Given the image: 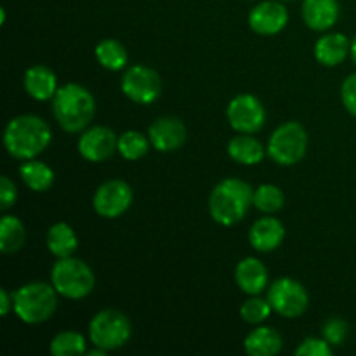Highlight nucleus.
<instances>
[{"instance_id": "31", "label": "nucleus", "mask_w": 356, "mask_h": 356, "mask_svg": "<svg viewBox=\"0 0 356 356\" xmlns=\"http://www.w3.org/2000/svg\"><path fill=\"white\" fill-rule=\"evenodd\" d=\"M298 356H330L332 355V346L325 339L318 337H306L299 348L296 350Z\"/></svg>"}, {"instance_id": "21", "label": "nucleus", "mask_w": 356, "mask_h": 356, "mask_svg": "<svg viewBox=\"0 0 356 356\" xmlns=\"http://www.w3.org/2000/svg\"><path fill=\"white\" fill-rule=\"evenodd\" d=\"M284 341L273 327H257L243 341L245 353L250 356H273L280 353Z\"/></svg>"}, {"instance_id": "27", "label": "nucleus", "mask_w": 356, "mask_h": 356, "mask_svg": "<svg viewBox=\"0 0 356 356\" xmlns=\"http://www.w3.org/2000/svg\"><path fill=\"white\" fill-rule=\"evenodd\" d=\"M149 145H152L149 138L139 131H125L124 134L118 136V153L131 162L143 159L148 153Z\"/></svg>"}, {"instance_id": "14", "label": "nucleus", "mask_w": 356, "mask_h": 356, "mask_svg": "<svg viewBox=\"0 0 356 356\" xmlns=\"http://www.w3.org/2000/svg\"><path fill=\"white\" fill-rule=\"evenodd\" d=\"M186 125L177 117H160L149 125L148 138L156 152L170 153L179 149L186 141Z\"/></svg>"}, {"instance_id": "32", "label": "nucleus", "mask_w": 356, "mask_h": 356, "mask_svg": "<svg viewBox=\"0 0 356 356\" xmlns=\"http://www.w3.org/2000/svg\"><path fill=\"white\" fill-rule=\"evenodd\" d=\"M341 101H343L348 113L356 117V73L348 76L341 86Z\"/></svg>"}, {"instance_id": "2", "label": "nucleus", "mask_w": 356, "mask_h": 356, "mask_svg": "<svg viewBox=\"0 0 356 356\" xmlns=\"http://www.w3.org/2000/svg\"><path fill=\"white\" fill-rule=\"evenodd\" d=\"M52 111L66 132H83L96 115V99L80 83H65L52 97Z\"/></svg>"}, {"instance_id": "10", "label": "nucleus", "mask_w": 356, "mask_h": 356, "mask_svg": "<svg viewBox=\"0 0 356 356\" xmlns=\"http://www.w3.org/2000/svg\"><path fill=\"white\" fill-rule=\"evenodd\" d=\"M226 117L233 131L240 134H256L264 127L266 110L263 103L252 94H240L229 101Z\"/></svg>"}, {"instance_id": "26", "label": "nucleus", "mask_w": 356, "mask_h": 356, "mask_svg": "<svg viewBox=\"0 0 356 356\" xmlns=\"http://www.w3.org/2000/svg\"><path fill=\"white\" fill-rule=\"evenodd\" d=\"M86 348L87 341L82 334L76 330H65L52 337L49 351L52 356H80L86 353Z\"/></svg>"}, {"instance_id": "1", "label": "nucleus", "mask_w": 356, "mask_h": 356, "mask_svg": "<svg viewBox=\"0 0 356 356\" xmlns=\"http://www.w3.org/2000/svg\"><path fill=\"white\" fill-rule=\"evenodd\" d=\"M52 141L51 127L37 115H19L10 118L3 131V146L16 160L37 159Z\"/></svg>"}, {"instance_id": "30", "label": "nucleus", "mask_w": 356, "mask_h": 356, "mask_svg": "<svg viewBox=\"0 0 356 356\" xmlns=\"http://www.w3.org/2000/svg\"><path fill=\"white\" fill-rule=\"evenodd\" d=\"M323 339L330 344V346H341L346 341L348 334H350V327L344 320L341 318H329L323 323Z\"/></svg>"}, {"instance_id": "4", "label": "nucleus", "mask_w": 356, "mask_h": 356, "mask_svg": "<svg viewBox=\"0 0 356 356\" xmlns=\"http://www.w3.org/2000/svg\"><path fill=\"white\" fill-rule=\"evenodd\" d=\"M14 313L28 325L44 323L58 308V291L52 284L30 282L14 292Z\"/></svg>"}, {"instance_id": "9", "label": "nucleus", "mask_w": 356, "mask_h": 356, "mask_svg": "<svg viewBox=\"0 0 356 356\" xmlns=\"http://www.w3.org/2000/svg\"><path fill=\"white\" fill-rule=\"evenodd\" d=\"M122 92L138 104H152L162 94V79L153 68L134 65L125 70L122 76Z\"/></svg>"}, {"instance_id": "34", "label": "nucleus", "mask_w": 356, "mask_h": 356, "mask_svg": "<svg viewBox=\"0 0 356 356\" xmlns=\"http://www.w3.org/2000/svg\"><path fill=\"white\" fill-rule=\"evenodd\" d=\"M10 309H14V296H10L7 289H0V313L7 316Z\"/></svg>"}, {"instance_id": "5", "label": "nucleus", "mask_w": 356, "mask_h": 356, "mask_svg": "<svg viewBox=\"0 0 356 356\" xmlns=\"http://www.w3.org/2000/svg\"><path fill=\"white\" fill-rule=\"evenodd\" d=\"M51 284L59 296L79 301L94 291L96 277L89 264L70 256L56 261L51 270Z\"/></svg>"}, {"instance_id": "15", "label": "nucleus", "mask_w": 356, "mask_h": 356, "mask_svg": "<svg viewBox=\"0 0 356 356\" xmlns=\"http://www.w3.org/2000/svg\"><path fill=\"white\" fill-rule=\"evenodd\" d=\"M24 90L35 101H49L58 92V76L51 68L44 65H35L24 72Z\"/></svg>"}, {"instance_id": "35", "label": "nucleus", "mask_w": 356, "mask_h": 356, "mask_svg": "<svg viewBox=\"0 0 356 356\" xmlns=\"http://www.w3.org/2000/svg\"><path fill=\"white\" fill-rule=\"evenodd\" d=\"M351 59H353L355 61V65H356V37L353 38V40H351Z\"/></svg>"}, {"instance_id": "18", "label": "nucleus", "mask_w": 356, "mask_h": 356, "mask_svg": "<svg viewBox=\"0 0 356 356\" xmlns=\"http://www.w3.org/2000/svg\"><path fill=\"white\" fill-rule=\"evenodd\" d=\"M235 280L240 291L249 296H259L268 285V270L257 257H245L236 264Z\"/></svg>"}, {"instance_id": "6", "label": "nucleus", "mask_w": 356, "mask_h": 356, "mask_svg": "<svg viewBox=\"0 0 356 356\" xmlns=\"http://www.w3.org/2000/svg\"><path fill=\"white\" fill-rule=\"evenodd\" d=\"M266 152L278 165H296L308 152V132L299 122H285L270 136Z\"/></svg>"}, {"instance_id": "13", "label": "nucleus", "mask_w": 356, "mask_h": 356, "mask_svg": "<svg viewBox=\"0 0 356 356\" xmlns=\"http://www.w3.org/2000/svg\"><path fill=\"white\" fill-rule=\"evenodd\" d=\"M289 10L282 0H264L257 3L249 14V24L254 33L271 37L287 26Z\"/></svg>"}, {"instance_id": "36", "label": "nucleus", "mask_w": 356, "mask_h": 356, "mask_svg": "<svg viewBox=\"0 0 356 356\" xmlns=\"http://www.w3.org/2000/svg\"><path fill=\"white\" fill-rule=\"evenodd\" d=\"M6 23V9H0V24Z\"/></svg>"}, {"instance_id": "33", "label": "nucleus", "mask_w": 356, "mask_h": 356, "mask_svg": "<svg viewBox=\"0 0 356 356\" xmlns=\"http://www.w3.org/2000/svg\"><path fill=\"white\" fill-rule=\"evenodd\" d=\"M17 198V188L9 176L0 177V209L7 211Z\"/></svg>"}, {"instance_id": "7", "label": "nucleus", "mask_w": 356, "mask_h": 356, "mask_svg": "<svg viewBox=\"0 0 356 356\" xmlns=\"http://www.w3.org/2000/svg\"><path fill=\"white\" fill-rule=\"evenodd\" d=\"M132 336V325L118 309H103L89 323V339L94 346L106 351L125 346Z\"/></svg>"}, {"instance_id": "17", "label": "nucleus", "mask_w": 356, "mask_h": 356, "mask_svg": "<svg viewBox=\"0 0 356 356\" xmlns=\"http://www.w3.org/2000/svg\"><path fill=\"white\" fill-rule=\"evenodd\" d=\"M302 19L306 26L315 31L330 30L339 19V2L337 0H305Z\"/></svg>"}, {"instance_id": "3", "label": "nucleus", "mask_w": 356, "mask_h": 356, "mask_svg": "<svg viewBox=\"0 0 356 356\" xmlns=\"http://www.w3.org/2000/svg\"><path fill=\"white\" fill-rule=\"evenodd\" d=\"M254 205V190L249 183L228 177L218 183L209 197L211 218L221 226H233L242 221Z\"/></svg>"}, {"instance_id": "28", "label": "nucleus", "mask_w": 356, "mask_h": 356, "mask_svg": "<svg viewBox=\"0 0 356 356\" xmlns=\"http://www.w3.org/2000/svg\"><path fill=\"white\" fill-rule=\"evenodd\" d=\"M285 204V195L275 184H261L254 190V207L264 214H275Z\"/></svg>"}, {"instance_id": "20", "label": "nucleus", "mask_w": 356, "mask_h": 356, "mask_svg": "<svg viewBox=\"0 0 356 356\" xmlns=\"http://www.w3.org/2000/svg\"><path fill=\"white\" fill-rule=\"evenodd\" d=\"M228 155L242 165H257L263 162L268 152L264 149L263 143L252 134H238L228 143Z\"/></svg>"}, {"instance_id": "37", "label": "nucleus", "mask_w": 356, "mask_h": 356, "mask_svg": "<svg viewBox=\"0 0 356 356\" xmlns=\"http://www.w3.org/2000/svg\"><path fill=\"white\" fill-rule=\"evenodd\" d=\"M282 2H287V0H282Z\"/></svg>"}, {"instance_id": "23", "label": "nucleus", "mask_w": 356, "mask_h": 356, "mask_svg": "<svg viewBox=\"0 0 356 356\" xmlns=\"http://www.w3.org/2000/svg\"><path fill=\"white\" fill-rule=\"evenodd\" d=\"M19 176L23 183L35 193H44L54 184V170L44 162L38 160H24L23 165L19 167Z\"/></svg>"}, {"instance_id": "25", "label": "nucleus", "mask_w": 356, "mask_h": 356, "mask_svg": "<svg viewBox=\"0 0 356 356\" xmlns=\"http://www.w3.org/2000/svg\"><path fill=\"white\" fill-rule=\"evenodd\" d=\"M96 58L103 68L111 70V72H118L124 70L129 61L127 49L122 42L113 40V38H104L96 45Z\"/></svg>"}, {"instance_id": "16", "label": "nucleus", "mask_w": 356, "mask_h": 356, "mask_svg": "<svg viewBox=\"0 0 356 356\" xmlns=\"http://www.w3.org/2000/svg\"><path fill=\"white\" fill-rule=\"evenodd\" d=\"M285 238V228L277 218H261L252 225L249 242L259 252H273Z\"/></svg>"}, {"instance_id": "8", "label": "nucleus", "mask_w": 356, "mask_h": 356, "mask_svg": "<svg viewBox=\"0 0 356 356\" xmlns=\"http://www.w3.org/2000/svg\"><path fill=\"white\" fill-rule=\"evenodd\" d=\"M268 301H270L273 312L284 318H299L305 315L309 306V296L302 284L292 278H280L275 282L268 291Z\"/></svg>"}, {"instance_id": "22", "label": "nucleus", "mask_w": 356, "mask_h": 356, "mask_svg": "<svg viewBox=\"0 0 356 356\" xmlns=\"http://www.w3.org/2000/svg\"><path fill=\"white\" fill-rule=\"evenodd\" d=\"M79 247V238H76L75 232L66 222H56L49 228L47 232V249L54 257L61 259V257L73 256V252Z\"/></svg>"}, {"instance_id": "24", "label": "nucleus", "mask_w": 356, "mask_h": 356, "mask_svg": "<svg viewBox=\"0 0 356 356\" xmlns=\"http://www.w3.org/2000/svg\"><path fill=\"white\" fill-rule=\"evenodd\" d=\"M26 240V229L21 219L16 216H3L0 219V250L3 254H13L23 247Z\"/></svg>"}, {"instance_id": "29", "label": "nucleus", "mask_w": 356, "mask_h": 356, "mask_svg": "<svg viewBox=\"0 0 356 356\" xmlns=\"http://www.w3.org/2000/svg\"><path fill=\"white\" fill-rule=\"evenodd\" d=\"M271 312H273V308H271L268 299L250 296V298L243 302L242 308H240V316H242L243 322L252 323V325H259L264 320L270 318Z\"/></svg>"}, {"instance_id": "19", "label": "nucleus", "mask_w": 356, "mask_h": 356, "mask_svg": "<svg viewBox=\"0 0 356 356\" xmlns=\"http://www.w3.org/2000/svg\"><path fill=\"white\" fill-rule=\"evenodd\" d=\"M315 59L323 66L341 65L351 54V42L343 33H327L315 44Z\"/></svg>"}, {"instance_id": "12", "label": "nucleus", "mask_w": 356, "mask_h": 356, "mask_svg": "<svg viewBox=\"0 0 356 356\" xmlns=\"http://www.w3.org/2000/svg\"><path fill=\"white\" fill-rule=\"evenodd\" d=\"M118 152V138L110 127L97 125L83 131L79 139V153L89 162H104Z\"/></svg>"}, {"instance_id": "11", "label": "nucleus", "mask_w": 356, "mask_h": 356, "mask_svg": "<svg viewBox=\"0 0 356 356\" xmlns=\"http://www.w3.org/2000/svg\"><path fill=\"white\" fill-rule=\"evenodd\" d=\"M132 200H134V193L125 181L110 179L96 190L92 207L101 218L117 219L129 211Z\"/></svg>"}]
</instances>
